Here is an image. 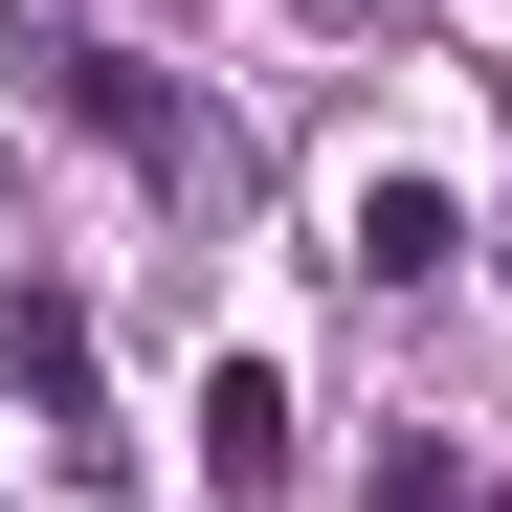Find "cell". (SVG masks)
I'll return each mask as SVG.
<instances>
[{
  "label": "cell",
  "mask_w": 512,
  "mask_h": 512,
  "mask_svg": "<svg viewBox=\"0 0 512 512\" xmlns=\"http://www.w3.org/2000/svg\"><path fill=\"white\" fill-rule=\"evenodd\" d=\"M45 112H67V134H112V156H134V179H156V201H179V223H201V201L245 179V156H223V112H201V90H156V67H134V45H45Z\"/></svg>",
  "instance_id": "cell-1"
},
{
  "label": "cell",
  "mask_w": 512,
  "mask_h": 512,
  "mask_svg": "<svg viewBox=\"0 0 512 512\" xmlns=\"http://www.w3.org/2000/svg\"><path fill=\"white\" fill-rule=\"evenodd\" d=\"M201 490H223V512H268V490H290V379H268V357H223V379H201Z\"/></svg>",
  "instance_id": "cell-2"
},
{
  "label": "cell",
  "mask_w": 512,
  "mask_h": 512,
  "mask_svg": "<svg viewBox=\"0 0 512 512\" xmlns=\"http://www.w3.org/2000/svg\"><path fill=\"white\" fill-rule=\"evenodd\" d=\"M446 245H468V201H446V179H357V290H423Z\"/></svg>",
  "instance_id": "cell-3"
},
{
  "label": "cell",
  "mask_w": 512,
  "mask_h": 512,
  "mask_svg": "<svg viewBox=\"0 0 512 512\" xmlns=\"http://www.w3.org/2000/svg\"><path fill=\"white\" fill-rule=\"evenodd\" d=\"M0 357H23V401H45V423H90V312H67V290L0 312Z\"/></svg>",
  "instance_id": "cell-4"
},
{
  "label": "cell",
  "mask_w": 512,
  "mask_h": 512,
  "mask_svg": "<svg viewBox=\"0 0 512 512\" xmlns=\"http://www.w3.org/2000/svg\"><path fill=\"white\" fill-rule=\"evenodd\" d=\"M379 512H468V468H446V446L401 423V446H379Z\"/></svg>",
  "instance_id": "cell-5"
}]
</instances>
